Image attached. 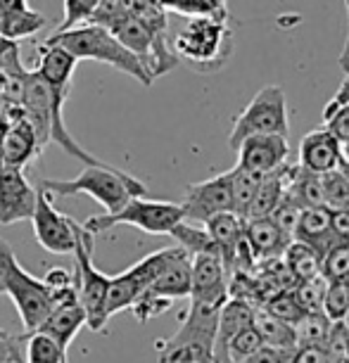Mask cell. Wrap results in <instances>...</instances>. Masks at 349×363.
Wrapping results in <instances>:
<instances>
[{"label": "cell", "instance_id": "6da1fadb", "mask_svg": "<svg viewBox=\"0 0 349 363\" xmlns=\"http://www.w3.org/2000/svg\"><path fill=\"white\" fill-rule=\"evenodd\" d=\"M45 43L65 48L72 57H77V62H81V60H95V62L109 65L112 69L140 81L143 86H150L155 81L150 77V72L143 67L140 60L131 50H126L119 43V38L109 29H105V26L81 24L70 31H55L52 36L45 38Z\"/></svg>", "mask_w": 349, "mask_h": 363}, {"label": "cell", "instance_id": "7a4b0ae2", "mask_svg": "<svg viewBox=\"0 0 349 363\" xmlns=\"http://www.w3.org/2000/svg\"><path fill=\"white\" fill-rule=\"evenodd\" d=\"M218 311L221 306L190 301L188 311L179 316V330L155 342L160 363H214Z\"/></svg>", "mask_w": 349, "mask_h": 363}, {"label": "cell", "instance_id": "3957f363", "mask_svg": "<svg viewBox=\"0 0 349 363\" xmlns=\"http://www.w3.org/2000/svg\"><path fill=\"white\" fill-rule=\"evenodd\" d=\"M38 188L48 190L52 197H72L84 193L88 197H93L95 202H100L105 214L119 211L131 197L148 195V188L143 186L138 178L112 167V164H105V167H86L72 181L45 178V181H40Z\"/></svg>", "mask_w": 349, "mask_h": 363}, {"label": "cell", "instance_id": "277c9868", "mask_svg": "<svg viewBox=\"0 0 349 363\" xmlns=\"http://www.w3.org/2000/svg\"><path fill=\"white\" fill-rule=\"evenodd\" d=\"M0 290L12 299L26 333L38 330L52 309V297L43 280L17 262L15 250L5 240H0Z\"/></svg>", "mask_w": 349, "mask_h": 363}, {"label": "cell", "instance_id": "5b68a950", "mask_svg": "<svg viewBox=\"0 0 349 363\" xmlns=\"http://www.w3.org/2000/svg\"><path fill=\"white\" fill-rule=\"evenodd\" d=\"M74 285H77L79 304L86 313V325L93 333H105L109 316H107V287L109 276L93 266V250L95 235L88 233L84 225L77 221L74 225Z\"/></svg>", "mask_w": 349, "mask_h": 363}, {"label": "cell", "instance_id": "8992f818", "mask_svg": "<svg viewBox=\"0 0 349 363\" xmlns=\"http://www.w3.org/2000/svg\"><path fill=\"white\" fill-rule=\"evenodd\" d=\"M233 50V36L226 19L193 17L174 38V55L193 65L197 72H216L226 65Z\"/></svg>", "mask_w": 349, "mask_h": 363}, {"label": "cell", "instance_id": "52a82bcc", "mask_svg": "<svg viewBox=\"0 0 349 363\" xmlns=\"http://www.w3.org/2000/svg\"><path fill=\"white\" fill-rule=\"evenodd\" d=\"M181 221H186L181 204L167 200H148V197H131L114 214L88 216L81 225L88 233H93L95 238L100 233L114 228V225H133V228L150 233V235H169Z\"/></svg>", "mask_w": 349, "mask_h": 363}, {"label": "cell", "instance_id": "ba28073f", "mask_svg": "<svg viewBox=\"0 0 349 363\" xmlns=\"http://www.w3.org/2000/svg\"><path fill=\"white\" fill-rule=\"evenodd\" d=\"M290 133V112H287L285 91L280 86H264L250 105L236 116L228 135V145H238L250 135H283Z\"/></svg>", "mask_w": 349, "mask_h": 363}, {"label": "cell", "instance_id": "9c48e42d", "mask_svg": "<svg viewBox=\"0 0 349 363\" xmlns=\"http://www.w3.org/2000/svg\"><path fill=\"white\" fill-rule=\"evenodd\" d=\"M179 252V245L174 247L157 250L145 259H140L138 264H133L131 269H126L119 276L109 278L107 287V316L112 318L114 313L126 311L133 306V301L155 283V278L160 276L162 269L171 262V257Z\"/></svg>", "mask_w": 349, "mask_h": 363}, {"label": "cell", "instance_id": "30bf717a", "mask_svg": "<svg viewBox=\"0 0 349 363\" xmlns=\"http://www.w3.org/2000/svg\"><path fill=\"white\" fill-rule=\"evenodd\" d=\"M55 197L43 188H36V207L31 214L33 235H36L38 245L52 255H72L74 252V221L72 216L62 214L55 209Z\"/></svg>", "mask_w": 349, "mask_h": 363}, {"label": "cell", "instance_id": "8fae6325", "mask_svg": "<svg viewBox=\"0 0 349 363\" xmlns=\"http://www.w3.org/2000/svg\"><path fill=\"white\" fill-rule=\"evenodd\" d=\"M183 216L188 223L202 225L207 218L231 211V178L228 171L211 176L202 183H193L186 188V197L181 202Z\"/></svg>", "mask_w": 349, "mask_h": 363}, {"label": "cell", "instance_id": "7c38bea8", "mask_svg": "<svg viewBox=\"0 0 349 363\" xmlns=\"http://www.w3.org/2000/svg\"><path fill=\"white\" fill-rule=\"evenodd\" d=\"M36 207V188L29 183L22 169L0 164V223L12 225L31 218Z\"/></svg>", "mask_w": 349, "mask_h": 363}, {"label": "cell", "instance_id": "4fadbf2b", "mask_svg": "<svg viewBox=\"0 0 349 363\" xmlns=\"http://www.w3.org/2000/svg\"><path fill=\"white\" fill-rule=\"evenodd\" d=\"M193 278H190V301L209 306H223L228 301V273L216 255H193Z\"/></svg>", "mask_w": 349, "mask_h": 363}, {"label": "cell", "instance_id": "5bb4252c", "mask_svg": "<svg viewBox=\"0 0 349 363\" xmlns=\"http://www.w3.org/2000/svg\"><path fill=\"white\" fill-rule=\"evenodd\" d=\"M84 325H86V313L79 304L77 290H74L52 301V309L48 313V318L40 323L38 333L48 335L62 352H67Z\"/></svg>", "mask_w": 349, "mask_h": 363}, {"label": "cell", "instance_id": "9a60e30c", "mask_svg": "<svg viewBox=\"0 0 349 363\" xmlns=\"http://www.w3.org/2000/svg\"><path fill=\"white\" fill-rule=\"evenodd\" d=\"M236 152L240 167L266 176L287 162L290 145L283 135H250L238 145Z\"/></svg>", "mask_w": 349, "mask_h": 363}, {"label": "cell", "instance_id": "2e32d148", "mask_svg": "<svg viewBox=\"0 0 349 363\" xmlns=\"http://www.w3.org/2000/svg\"><path fill=\"white\" fill-rule=\"evenodd\" d=\"M297 164L304 171H311L316 176H323L328 171H335L342 164L340 140L328 131V128H316L309 131L299 143Z\"/></svg>", "mask_w": 349, "mask_h": 363}, {"label": "cell", "instance_id": "e0dca14e", "mask_svg": "<svg viewBox=\"0 0 349 363\" xmlns=\"http://www.w3.org/2000/svg\"><path fill=\"white\" fill-rule=\"evenodd\" d=\"M40 152L36 131H33L31 121L26 119V114H19L17 119H12L0 140V164L3 167H15L24 169L33 157Z\"/></svg>", "mask_w": 349, "mask_h": 363}, {"label": "cell", "instance_id": "ac0fdd59", "mask_svg": "<svg viewBox=\"0 0 349 363\" xmlns=\"http://www.w3.org/2000/svg\"><path fill=\"white\" fill-rule=\"evenodd\" d=\"M243 235H245V242H248V250L257 266L264 262H271V259L283 257L285 247L292 242V238H287L269 216L248 218V221H245Z\"/></svg>", "mask_w": 349, "mask_h": 363}, {"label": "cell", "instance_id": "d6986e66", "mask_svg": "<svg viewBox=\"0 0 349 363\" xmlns=\"http://www.w3.org/2000/svg\"><path fill=\"white\" fill-rule=\"evenodd\" d=\"M190 278H193V259L183 247H179L171 262L164 266L155 283L148 287V292L164 297L169 301L188 299L190 297Z\"/></svg>", "mask_w": 349, "mask_h": 363}, {"label": "cell", "instance_id": "ffe728a7", "mask_svg": "<svg viewBox=\"0 0 349 363\" xmlns=\"http://www.w3.org/2000/svg\"><path fill=\"white\" fill-rule=\"evenodd\" d=\"M292 240H299V242L309 245L318 257H323V252L340 240L338 235H333V230H331V209L323 207V204H321V207L302 209Z\"/></svg>", "mask_w": 349, "mask_h": 363}, {"label": "cell", "instance_id": "44dd1931", "mask_svg": "<svg viewBox=\"0 0 349 363\" xmlns=\"http://www.w3.org/2000/svg\"><path fill=\"white\" fill-rule=\"evenodd\" d=\"M38 50V62L33 67V72L45 81L48 86L55 88H70L74 69H77V57H72L65 48L50 45L43 40V45L36 48Z\"/></svg>", "mask_w": 349, "mask_h": 363}, {"label": "cell", "instance_id": "7402d4cb", "mask_svg": "<svg viewBox=\"0 0 349 363\" xmlns=\"http://www.w3.org/2000/svg\"><path fill=\"white\" fill-rule=\"evenodd\" d=\"M116 38H119V43L126 48V50H131L135 57L140 60L143 67L150 72V77H153V67H155V38L153 33L148 31L145 24H140L138 19H135L131 12L124 15L116 22L112 29ZM155 79V77H153Z\"/></svg>", "mask_w": 349, "mask_h": 363}, {"label": "cell", "instance_id": "603a6c76", "mask_svg": "<svg viewBox=\"0 0 349 363\" xmlns=\"http://www.w3.org/2000/svg\"><path fill=\"white\" fill-rule=\"evenodd\" d=\"M292 167L295 164H283L278 167L276 171L271 174L262 176V183H259V190L255 195V202L250 207V214L248 218H264V216H271V211L278 207V202L285 197V190H287V183H290V176H292Z\"/></svg>", "mask_w": 349, "mask_h": 363}, {"label": "cell", "instance_id": "cb8c5ba5", "mask_svg": "<svg viewBox=\"0 0 349 363\" xmlns=\"http://www.w3.org/2000/svg\"><path fill=\"white\" fill-rule=\"evenodd\" d=\"M228 178H231V211L238 218L248 221L250 207H252V202H255L259 183H262V174L236 164V167L228 171Z\"/></svg>", "mask_w": 349, "mask_h": 363}, {"label": "cell", "instance_id": "d4e9b609", "mask_svg": "<svg viewBox=\"0 0 349 363\" xmlns=\"http://www.w3.org/2000/svg\"><path fill=\"white\" fill-rule=\"evenodd\" d=\"M285 197L292 200L299 209H309V207H321L323 204V193H321V176L304 171L299 164L292 167L290 183H287Z\"/></svg>", "mask_w": 349, "mask_h": 363}, {"label": "cell", "instance_id": "484cf974", "mask_svg": "<svg viewBox=\"0 0 349 363\" xmlns=\"http://www.w3.org/2000/svg\"><path fill=\"white\" fill-rule=\"evenodd\" d=\"M252 325L257 328V333H259V337H262L264 345L276 347V349H297L295 325H290V323H285V320L271 316L269 311L255 309Z\"/></svg>", "mask_w": 349, "mask_h": 363}, {"label": "cell", "instance_id": "4316f807", "mask_svg": "<svg viewBox=\"0 0 349 363\" xmlns=\"http://www.w3.org/2000/svg\"><path fill=\"white\" fill-rule=\"evenodd\" d=\"M283 262L287 266V271H290V276L295 278V283H302V280L321 276V257L309 247V245L299 242V240H292V242L285 247Z\"/></svg>", "mask_w": 349, "mask_h": 363}, {"label": "cell", "instance_id": "83f0119b", "mask_svg": "<svg viewBox=\"0 0 349 363\" xmlns=\"http://www.w3.org/2000/svg\"><path fill=\"white\" fill-rule=\"evenodd\" d=\"M48 19L40 15V12L22 10V12H10V15H3L0 19V38L8 40H22V38H31L36 36L40 29H45Z\"/></svg>", "mask_w": 349, "mask_h": 363}, {"label": "cell", "instance_id": "f1b7e54d", "mask_svg": "<svg viewBox=\"0 0 349 363\" xmlns=\"http://www.w3.org/2000/svg\"><path fill=\"white\" fill-rule=\"evenodd\" d=\"M321 193H323V207L349 209V169L345 164L321 176Z\"/></svg>", "mask_w": 349, "mask_h": 363}, {"label": "cell", "instance_id": "f546056e", "mask_svg": "<svg viewBox=\"0 0 349 363\" xmlns=\"http://www.w3.org/2000/svg\"><path fill=\"white\" fill-rule=\"evenodd\" d=\"M24 363H67V352H62L48 335L33 330L26 333Z\"/></svg>", "mask_w": 349, "mask_h": 363}, {"label": "cell", "instance_id": "4dcf8cb0", "mask_svg": "<svg viewBox=\"0 0 349 363\" xmlns=\"http://www.w3.org/2000/svg\"><path fill=\"white\" fill-rule=\"evenodd\" d=\"M333 323L326 318V313H304L295 323L297 347H323Z\"/></svg>", "mask_w": 349, "mask_h": 363}, {"label": "cell", "instance_id": "1f68e13d", "mask_svg": "<svg viewBox=\"0 0 349 363\" xmlns=\"http://www.w3.org/2000/svg\"><path fill=\"white\" fill-rule=\"evenodd\" d=\"M323 313L331 323H345L349 313V280H328L326 299H323Z\"/></svg>", "mask_w": 349, "mask_h": 363}, {"label": "cell", "instance_id": "d6a6232c", "mask_svg": "<svg viewBox=\"0 0 349 363\" xmlns=\"http://www.w3.org/2000/svg\"><path fill=\"white\" fill-rule=\"evenodd\" d=\"M326 287H328V280L323 276L302 280V283H297L295 287H292L297 304L302 306L304 313H323Z\"/></svg>", "mask_w": 349, "mask_h": 363}, {"label": "cell", "instance_id": "836d02e7", "mask_svg": "<svg viewBox=\"0 0 349 363\" xmlns=\"http://www.w3.org/2000/svg\"><path fill=\"white\" fill-rule=\"evenodd\" d=\"M321 276L326 280H340L349 276V240H338L323 252Z\"/></svg>", "mask_w": 349, "mask_h": 363}, {"label": "cell", "instance_id": "e575fe53", "mask_svg": "<svg viewBox=\"0 0 349 363\" xmlns=\"http://www.w3.org/2000/svg\"><path fill=\"white\" fill-rule=\"evenodd\" d=\"M259 309L269 311L271 316L285 320V323H290V325H295L297 320L304 316L302 306L297 304L295 292H292V290H280V292H276L271 299H266L264 304L259 306Z\"/></svg>", "mask_w": 349, "mask_h": 363}, {"label": "cell", "instance_id": "d590c367", "mask_svg": "<svg viewBox=\"0 0 349 363\" xmlns=\"http://www.w3.org/2000/svg\"><path fill=\"white\" fill-rule=\"evenodd\" d=\"M100 0H65L62 3V24L57 31H70L74 26L88 24V19L98 8Z\"/></svg>", "mask_w": 349, "mask_h": 363}, {"label": "cell", "instance_id": "8d00e7d4", "mask_svg": "<svg viewBox=\"0 0 349 363\" xmlns=\"http://www.w3.org/2000/svg\"><path fill=\"white\" fill-rule=\"evenodd\" d=\"M171 304H174V301H169L164 297H157V294L145 290L138 299L133 301L131 311H133V316H135L138 323H148V320H153L157 316H162L164 311H169Z\"/></svg>", "mask_w": 349, "mask_h": 363}, {"label": "cell", "instance_id": "74e56055", "mask_svg": "<svg viewBox=\"0 0 349 363\" xmlns=\"http://www.w3.org/2000/svg\"><path fill=\"white\" fill-rule=\"evenodd\" d=\"M124 15H128L126 0H100L91 19H88V24H98V26H105V29H112Z\"/></svg>", "mask_w": 349, "mask_h": 363}, {"label": "cell", "instance_id": "f35d334b", "mask_svg": "<svg viewBox=\"0 0 349 363\" xmlns=\"http://www.w3.org/2000/svg\"><path fill=\"white\" fill-rule=\"evenodd\" d=\"M299 214H302V209H299L292 200H287V197H283V200L278 202V207L271 211V216H269V218L278 225L280 230L285 233L287 238H292V235H295Z\"/></svg>", "mask_w": 349, "mask_h": 363}, {"label": "cell", "instance_id": "ab89813d", "mask_svg": "<svg viewBox=\"0 0 349 363\" xmlns=\"http://www.w3.org/2000/svg\"><path fill=\"white\" fill-rule=\"evenodd\" d=\"M43 285L48 287V292H50L52 301L77 290V285H74V273H70L67 269H60V266H55V269L45 273Z\"/></svg>", "mask_w": 349, "mask_h": 363}, {"label": "cell", "instance_id": "60d3db41", "mask_svg": "<svg viewBox=\"0 0 349 363\" xmlns=\"http://www.w3.org/2000/svg\"><path fill=\"white\" fill-rule=\"evenodd\" d=\"M26 335H15L0 328V363H24Z\"/></svg>", "mask_w": 349, "mask_h": 363}, {"label": "cell", "instance_id": "b9f144b4", "mask_svg": "<svg viewBox=\"0 0 349 363\" xmlns=\"http://www.w3.org/2000/svg\"><path fill=\"white\" fill-rule=\"evenodd\" d=\"M292 356H295V349H276V347L262 345L243 363H292Z\"/></svg>", "mask_w": 349, "mask_h": 363}, {"label": "cell", "instance_id": "7bdbcfd3", "mask_svg": "<svg viewBox=\"0 0 349 363\" xmlns=\"http://www.w3.org/2000/svg\"><path fill=\"white\" fill-rule=\"evenodd\" d=\"M323 121H326L323 128H328V131H331L340 143L345 138H349V105L338 107L333 114H328Z\"/></svg>", "mask_w": 349, "mask_h": 363}, {"label": "cell", "instance_id": "ee69618b", "mask_svg": "<svg viewBox=\"0 0 349 363\" xmlns=\"http://www.w3.org/2000/svg\"><path fill=\"white\" fill-rule=\"evenodd\" d=\"M292 363H331L323 347H297Z\"/></svg>", "mask_w": 349, "mask_h": 363}, {"label": "cell", "instance_id": "f6af8a7d", "mask_svg": "<svg viewBox=\"0 0 349 363\" xmlns=\"http://www.w3.org/2000/svg\"><path fill=\"white\" fill-rule=\"evenodd\" d=\"M331 230L340 240H349V209H331Z\"/></svg>", "mask_w": 349, "mask_h": 363}, {"label": "cell", "instance_id": "bcb514c9", "mask_svg": "<svg viewBox=\"0 0 349 363\" xmlns=\"http://www.w3.org/2000/svg\"><path fill=\"white\" fill-rule=\"evenodd\" d=\"M342 105H349V69L345 72V81L340 84L338 93H335L333 98H331V102L326 105V109H323V119H326L328 114H333L335 109L342 107Z\"/></svg>", "mask_w": 349, "mask_h": 363}, {"label": "cell", "instance_id": "7dc6e473", "mask_svg": "<svg viewBox=\"0 0 349 363\" xmlns=\"http://www.w3.org/2000/svg\"><path fill=\"white\" fill-rule=\"evenodd\" d=\"M29 10L26 0H0V15H10V12H22Z\"/></svg>", "mask_w": 349, "mask_h": 363}, {"label": "cell", "instance_id": "c3c4849f", "mask_svg": "<svg viewBox=\"0 0 349 363\" xmlns=\"http://www.w3.org/2000/svg\"><path fill=\"white\" fill-rule=\"evenodd\" d=\"M340 150H342V164L349 169V138H345L340 143Z\"/></svg>", "mask_w": 349, "mask_h": 363}, {"label": "cell", "instance_id": "681fc988", "mask_svg": "<svg viewBox=\"0 0 349 363\" xmlns=\"http://www.w3.org/2000/svg\"><path fill=\"white\" fill-rule=\"evenodd\" d=\"M345 325L349 328V313H347V318H345Z\"/></svg>", "mask_w": 349, "mask_h": 363}, {"label": "cell", "instance_id": "f907efd6", "mask_svg": "<svg viewBox=\"0 0 349 363\" xmlns=\"http://www.w3.org/2000/svg\"><path fill=\"white\" fill-rule=\"evenodd\" d=\"M0 294H3V290H0Z\"/></svg>", "mask_w": 349, "mask_h": 363}]
</instances>
